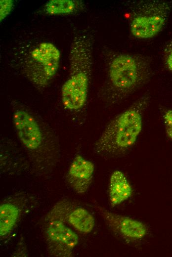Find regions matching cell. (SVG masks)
Instances as JSON below:
<instances>
[{
    "mask_svg": "<svg viewBox=\"0 0 172 257\" xmlns=\"http://www.w3.org/2000/svg\"><path fill=\"white\" fill-rule=\"evenodd\" d=\"M95 208L110 228L122 238L134 241L142 239L147 234V227L141 221L112 213L100 206Z\"/></svg>",
    "mask_w": 172,
    "mask_h": 257,
    "instance_id": "cell-8",
    "label": "cell"
},
{
    "mask_svg": "<svg viewBox=\"0 0 172 257\" xmlns=\"http://www.w3.org/2000/svg\"><path fill=\"white\" fill-rule=\"evenodd\" d=\"M82 6L81 2L73 0H51L44 5L45 13L49 15H60L73 13Z\"/></svg>",
    "mask_w": 172,
    "mask_h": 257,
    "instance_id": "cell-13",
    "label": "cell"
},
{
    "mask_svg": "<svg viewBox=\"0 0 172 257\" xmlns=\"http://www.w3.org/2000/svg\"><path fill=\"white\" fill-rule=\"evenodd\" d=\"M165 62L167 68L172 72V40L165 49Z\"/></svg>",
    "mask_w": 172,
    "mask_h": 257,
    "instance_id": "cell-16",
    "label": "cell"
},
{
    "mask_svg": "<svg viewBox=\"0 0 172 257\" xmlns=\"http://www.w3.org/2000/svg\"><path fill=\"white\" fill-rule=\"evenodd\" d=\"M164 120L167 136L169 138L172 139V109L168 110L165 112Z\"/></svg>",
    "mask_w": 172,
    "mask_h": 257,
    "instance_id": "cell-15",
    "label": "cell"
},
{
    "mask_svg": "<svg viewBox=\"0 0 172 257\" xmlns=\"http://www.w3.org/2000/svg\"><path fill=\"white\" fill-rule=\"evenodd\" d=\"M149 102V96L144 95L113 118L95 143L94 151L103 156H115L131 148L142 130Z\"/></svg>",
    "mask_w": 172,
    "mask_h": 257,
    "instance_id": "cell-2",
    "label": "cell"
},
{
    "mask_svg": "<svg viewBox=\"0 0 172 257\" xmlns=\"http://www.w3.org/2000/svg\"><path fill=\"white\" fill-rule=\"evenodd\" d=\"M48 221L45 235L50 254L55 257L72 256V251L79 242L77 234L67 226L62 220L53 219Z\"/></svg>",
    "mask_w": 172,
    "mask_h": 257,
    "instance_id": "cell-7",
    "label": "cell"
},
{
    "mask_svg": "<svg viewBox=\"0 0 172 257\" xmlns=\"http://www.w3.org/2000/svg\"><path fill=\"white\" fill-rule=\"evenodd\" d=\"M93 38L86 31L79 33L72 43L69 77L61 88V99L67 110L82 109L87 98L91 76Z\"/></svg>",
    "mask_w": 172,
    "mask_h": 257,
    "instance_id": "cell-3",
    "label": "cell"
},
{
    "mask_svg": "<svg viewBox=\"0 0 172 257\" xmlns=\"http://www.w3.org/2000/svg\"><path fill=\"white\" fill-rule=\"evenodd\" d=\"M14 6L12 0H0V19L2 21L12 11Z\"/></svg>",
    "mask_w": 172,
    "mask_h": 257,
    "instance_id": "cell-14",
    "label": "cell"
},
{
    "mask_svg": "<svg viewBox=\"0 0 172 257\" xmlns=\"http://www.w3.org/2000/svg\"><path fill=\"white\" fill-rule=\"evenodd\" d=\"M12 122L33 168L42 174L50 172L59 155L58 140L53 130L40 117L24 108L14 110Z\"/></svg>",
    "mask_w": 172,
    "mask_h": 257,
    "instance_id": "cell-1",
    "label": "cell"
},
{
    "mask_svg": "<svg viewBox=\"0 0 172 257\" xmlns=\"http://www.w3.org/2000/svg\"><path fill=\"white\" fill-rule=\"evenodd\" d=\"M19 215L18 208L12 203H5L0 207V236L8 235L13 229Z\"/></svg>",
    "mask_w": 172,
    "mask_h": 257,
    "instance_id": "cell-12",
    "label": "cell"
},
{
    "mask_svg": "<svg viewBox=\"0 0 172 257\" xmlns=\"http://www.w3.org/2000/svg\"><path fill=\"white\" fill-rule=\"evenodd\" d=\"M67 220L75 229L85 234L91 232L95 225L93 215L82 207L73 209L69 214Z\"/></svg>",
    "mask_w": 172,
    "mask_h": 257,
    "instance_id": "cell-11",
    "label": "cell"
},
{
    "mask_svg": "<svg viewBox=\"0 0 172 257\" xmlns=\"http://www.w3.org/2000/svg\"><path fill=\"white\" fill-rule=\"evenodd\" d=\"M94 171L92 162L80 155L72 161L67 174L70 185L79 194L87 191L91 183Z\"/></svg>",
    "mask_w": 172,
    "mask_h": 257,
    "instance_id": "cell-9",
    "label": "cell"
},
{
    "mask_svg": "<svg viewBox=\"0 0 172 257\" xmlns=\"http://www.w3.org/2000/svg\"><path fill=\"white\" fill-rule=\"evenodd\" d=\"M132 188L125 174L120 171H114L110 177L109 199L113 206L128 200L132 194Z\"/></svg>",
    "mask_w": 172,
    "mask_h": 257,
    "instance_id": "cell-10",
    "label": "cell"
},
{
    "mask_svg": "<svg viewBox=\"0 0 172 257\" xmlns=\"http://www.w3.org/2000/svg\"><path fill=\"white\" fill-rule=\"evenodd\" d=\"M172 9V1L142 0L131 8L130 31L135 38H152L165 27Z\"/></svg>",
    "mask_w": 172,
    "mask_h": 257,
    "instance_id": "cell-5",
    "label": "cell"
},
{
    "mask_svg": "<svg viewBox=\"0 0 172 257\" xmlns=\"http://www.w3.org/2000/svg\"><path fill=\"white\" fill-rule=\"evenodd\" d=\"M151 75L149 60L140 55L120 53L109 65L107 94L109 101L118 103L144 85Z\"/></svg>",
    "mask_w": 172,
    "mask_h": 257,
    "instance_id": "cell-4",
    "label": "cell"
},
{
    "mask_svg": "<svg viewBox=\"0 0 172 257\" xmlns=\"http://www.w3.org/2000/svg\"><path fill=\"white\" fill-rule=\"evenodd\" d=\"M61 54L52 43L43 42L30 51L24 62V73L36 86L44 87L55 76L59 68Z\"/></svg>",
    "mask_w": 172,
    "mask_h": 257,
    "instance_id": "cell-6",
    "label": "cell"
}]
</instances>
